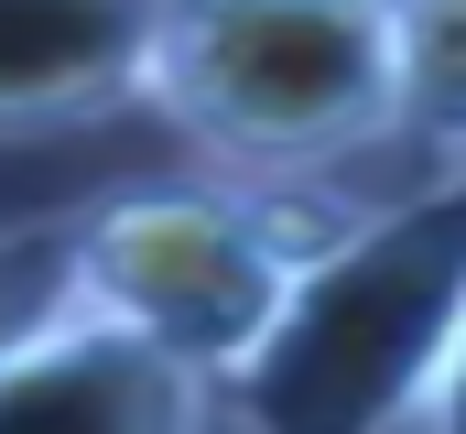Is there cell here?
Wrapping results in <instances>:
<instances>
[{"label":"cell","mask_w":466,"mask_h":434,"mask_svg":"<svg viewBox=\"0 0 466 434\" xmlns=\"http://www.w3.org/2000/svg\"><path fill=\"white\" fill-rule=\"evenodd\" d=\"M390 196H358L348 174L326 185H119L76 207V305L98 326L152 336L185 358L207 391L249 402L271 358L304 336L326 283L358 272L390 239Z\"/></svg>","instance_id":"obj_1"},{"label":"cell","mask_w":466,"mask_h":434,"mask_svg":"<svg viewBox=\"0 0 466 434\" xmlns=\"http://www.w3.org/2000/svg\"><path fill=\"white\" fill-rule=\"evenodd\" d=\"M152 119L228 185H326L401 141V0H163Z\"/></svg>","instance_id":"obj_2"},{"label":"cell","mask_w":466,"mask_h":434,"mask_svg":"<svg viewBox=\"0 0 466 434\" xmlns=\"http://www.w3.org/2000/svg\"><path fill=\"white\" fill-rule=\"evenodd\" d=\"M163 0H0V141H66L152 108Z\"/></svg>","instance_id":"obj_3"},{"label":"cell","mask_w":466,"mask_h":434,"mask_svg":"<svg viewBox=\"0 0 466 434\" xmlns=\"http://www.w3.org/2000/svg\"><path fill=\"white\" fill-rule=\"evenodd\" d=\"M228 391H207L185 358H163L130 326H55L11 380H0V434H218Z\"/></svg>","instance_id":"obj_4"},{"label":"cell","mask_w":466,"mask_h":434,"mask_svg":"<svg viewBox=\"0 0 466 434\" xmlns=\"http://www.w3.org/2000/svg\"><path fill=\"white\" fill-rule=\"evenodd\" d=\"M434 185H466V0H401V141Z\"/></svg>","instance_id":"obj_5"},{"label":"cell","mask_w":466,"mask_h":434,"mask_svg":"<svg viewBox=\"0 0 466 434\" xmlns=\"http://www.w3.org/2000/svg\"><path fill=\"white\" fill-rule=\"evenodd\" d=\"M76 207L55 217H0V380L55 336L76 326Z\"/></svg>","instance_id":"obj_6"},{"label":"cell","mask_w":466,"mask_h":434,"mask_svg":"<svg viewBox=\"0 0 466 434\" xmlns=\"http://www.w3.org/2000/svg\"><path fill=\"white\" fill-rule=\"evenodd\" d=\"M380 434H466V283H456V305H445V336H434L423 380L401 391V413Z\"/></svg>","instance_id":"obj_7"}]
</instances>
